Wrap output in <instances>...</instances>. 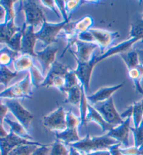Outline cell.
Returning a JSON list of instances; mask_svg holds the SVG:
<instances>
[{
  "label": "cell",
  "mask_w": 143,
  "mask_h": 155,
  "mask_svg": "<svg viewBox=\"0 0 143 155\" xmlns=\"http://www.w3.org/2000/svg\"><path fill=\"white\" fill-rule=\"evenodd\" d=\"M139 41H142V39H140V38H131L129 40L124 41L120 44L108 49V50L101 55L95 56L93 54L91 59L87 63L77 62L78 66L74 71L82 84L85 87V92L88 93L90 91V84L93 69L98 63L101 62L106 58L116 54L125 52L133 44L137 43Z\"/></svg>",
  "instance_id": "obj_1"
},
{
  "label": "cell",
  "mask_w": 143,
  "mask_h": 155,
  "mask_svg": "<svg viewBox=\"0 0 143 155\" xmlns=\"http://www.w3.org/2000/svg\"><path fill=\"white\" fill-rule=\"evenodd\" d=\"M118 143L117 140L108 137L107 134L101 137H90L87 134L84 139H82L80 141L76 143H73L69 146L74 147L78 151L89 154L91 152L105 150V149H108L111 145Z\"/></svg>",
  "instance_id": "obj_2"
},
{
  "label": "cell",
  "mask_w": 143,
  "mask_h": 155,
  "mask_svg": "<svg viewBox=\"0 0 143 155\" xmlns=\"http://www.w3.org/2000/svg\"><path fill=\"white\" fill-rule=\"evenodd\" d=\"M32 86L31 77L29 74H27L22 81L2 91L0 94V97L2 99L5 98L10 100L32 98Z\"/></svg>",
  "instance_id": "obj_3"
},
{
  "label": "cell",
  "mask_w": 143,
  "mask_h": 155,
  "mask_svg": "<svg viewBox=\"0 0 143 155\" xmlns=\"http://www.w3.org/2000/svg\"><path fill=\"white\" fill-rule=\"evenodd\" d=\"M68 22H69L64 20L57 24H53L49 23L46 20L42 25L41 29L36 32L37 38L43 42V47L45 48L51 45V44L57 41L59 34L62 31Z\"/></svg>",
  "instance_id": "obj_4"
},
{
  "label": "cell",
  "mask_w": 143,
  "mask_h": 155,
  "mask_svg": "<svg viewBox=\"0 0 143 155\" xmlns=\"http://www.w3.org/2000/svg\"><path fill=\"white\" fill-rule=\"evenodd\" d=\"M22 8L25 14V22L27 26H32L34 29L39 25L43 24L46 20L44 13L41 7L35 1L22 2Z\"/></svg>",
  "instance_id": "obj_5"
},
{
  "label": "cell",
  "mask_w": 143,
  "mask_h": 155,
  "mask_svg": "<svg viewBox=\"0 0 143 155\" xmlns=\"http://www.w3.org/2000/svg\"><path fill=\"white\" fill-rule=\"evenodd\" d=\"M97 111L100 113V114L105 119V120L107 123L111 124L114 127L120 125L124 123L123 120L121 119L120 115L118 114L114 107L113 98L111 97L108 100L105 101L100 104H95L94 106Z\"/></svg>",
  "instance_id": "obj_6"
},
{
  "label": "cell",
  "mask_w": 143,
  "mask_h": 155,
  "mask_svg": "<svg viewBox=\"0 0 143 155\" xmlns=\"http://www.w3.org/2000/svg\"><path fill=\"white\" fill-rule=\"evenodd\" d=\"M4 104L9 108L13 116L17 118L18 122L29 132V129L31 127V123L34 119L33 114L25 109L18 100L5 99Z\"/></svg>",
  "instance_id": "obj_7"
},
{
  "label": "cell",
  "mask_w": 143,
  "mask_h": 155,
  "mask_svg": "<svg viewBox=\"0 0 143 155\" xmlns=\"http://www.w3.org/2000/svg\"><path fill=\"white\" fill-rule=\"evenodd\" d=\"M43 125L50 130L61 131L65 130L66 125V113L62 107H59L57 110L51 113L43 118Z\"/></svg>",
  "instance_id": "obj_8"
},
{
  "label": "cell",
  "mask_w": 143,
  "mask_h": 155,
  "mask_svg": "<svg viewBox=\"0 0 143 155\" xmlns=\"http://www.w3.org/2000/svg\"><path fill=\"white\" fill-rule=\"evenodd\" d=\"M1 154L2 155H9V152L13 150L15 147L24 145H36L39 146L44 145L42 143L36 141L25 139L19 136L16 135L12 131H10L9 135L5 138H1Z\"/></svg>",
  "instance_id": "obj_9"
},
{
  "label": "cell",
  "mask_w": 143,
  "mask_h": 155,
  "mask_svg": "<svg viewBox=\"0 0 143 155\" xmlns=\"http://www.w3.org/2000/svg\"><path fill=\"white\" fill-rule=\"evenodd\" d=\"M22 29L23 34L20 52L22 54L30 55L36 58V53L34 52V48L38 38H37L36 32H34V27L32 26H27L26 24L24 23Z\"/></svg>",
  "instance_id": "obj_10"
},
{
  "label": "cell",
  "mask_w": 143,
  "mask_h": 155,
  "mask_svg": "<svg viewBox=\"0 0 143 155\" xmlns=\"http://www.w3.org/2000/svg\"><path fill=\"white\" fill-rule=\"evenodd\" d=\"M90 31L94 38L96 44L99 47L101 54L105 52V50L119 36V32L117 31L112 32L99 29H91Z\"/></svg>",
  "instance_id": "obj_11"
},
{
  "label": "cell",
  "mask_w": 143,
  "mask_h": 155,
  "mask_svg": "<svg viewBox=\"0 0 143 155\" xmlns=\"http://www.w3.org/2000/svg\"><path fill=\"white\" fill-rule=\"evenodd\" d=\"M59 51L57 47L53 45L48 46L47 48H44L43 51L36 52V58L39 61L40 64L42 68V73L44 77H46L48 72L55 63V56Z\"/></svg>",
  "instance_id": "obj_12"
},
{
  "label": "cell",
  "mask_w": 143,
  "mask_h": 155,
  "mask_svg": "<svg viewBox=\"0 0 143 155\" xmlns=\"http://www.w3.org/2000/svg\"><path fill=\"white\" fill-rule=\"evenodd\" d=\"M77 50L76 51L69 50L76 62L87 63L91 59L94 51L99 48L97 44L87 43L78 40L76 42Z\"/></svg>",
  "instance_id": "obj_13"
},
{
  "label": "cell",
  "mask_w": 143,
  "mask_h": 155,
  "mask_svg": "<svg viewBox=\"0 0 143 155\" xmlns=\"http://www.w3.org/2000/svg\"><path fill=\"white\" fill-rule=\"evenodd\" d=\"M131 117H128L126 119L125 121H124L122 124L113 128L107 134L108 137L115 139L119 143L123 144L126 147H128L129 145L128 137H129V132L131 131Z\"/></svg>",
  "instance_id": "obj_14"
},
{
  "label": "cell",
  "mask_w": 143,
  "mask_h": 155,
  "mask_svg": "<svg viewBox=\"0 0 143 155\" xmlns=\"http://www.w3.org/2000/svg\"><path fill=\"white\" fill-rule=\"evenodd\" d=\"M124 85V83L119 84L118 85L111 87H107V88H103L98 90L93 95L87 96V100L90 101L91 103L95 104L97 103L104 102L112 97V94L119 89L122 88Z\"/></svg>",
  "instance_id": "obj_15"
},
{
  "label": "cell",
  "mask_w": 143,
  "mask_h": 155,
  "mask_svg": "<svg viewBox=\"0 0 143 155\" xmlns=\"http://www.w3.org/2000/svg\"><path fill=\"white\" fill-rule=\"evenodd\" d=\"M86 122L87 123H90V122H94V123H97L101 127L104 132L106 131H109L114 128V127L107 123L105 120V119L103 118L101 115L100 114V113L93 106L90 104L88 105V111L87 115Z\"/></svg>",
  "instance_id": "obj_16"
},
{
  "label": "cell",
  "mask_w": 143,
  "mask_h": 155,
  "mask_svg": "<svg viewBox=\"0 0 143 155\" xmlns=\"http://www.w3.org/2000/svg\"><path fill=\"white\" fill-rule=\"evenodd\" d=\"M56 140H60L64 145H70L82 140L78 133V128H66L65 130L57 132Z\"/></svg>",
  "instance_id": "obj_17"
},
{
  "label": "cell",
  "mask_w": 143,
  "mask_h": 155,
  "mask_svg": "<svg viewBox=\"0 0 143 155\" xmlns=\"http://www.w3.org/2000/svg\"><path fill=\"white\" fill-rule=\"evenodd\" d=\"M22 28L17 27L14 23V20H11L5 24L0 25V43L7 44L13 35L21 31Z\"/></svg>",
  "instance_id": "obj_18"
},
{
  "label": "cell",
  "mask_w": 143,
  "mask_h": 155,
  "mask_svg": "<svg viewBox=\"0 0 143 155\" xmlns=\"http://www.w3.org/2000/svg\"><path fill=\"white\" fill-rule=\"evenodd\" d=\"M34 57L27 54H22L19 57L16 58V59L13 61L15 70L18 73L29 70L31 67L34 64Z\"/></svg>",
  "instance_id": "obj_19"
},
{
  "label": "cell",
  "mask_w": 143,
  "mask_h": 155,
  "mask_svg": "<svg viewBox=\"0 0 143 155\" xmlns=\"http://www.w3.org/2000/svg\"><path fill=\"white\" fill-rule=\"evenodd\" d=\"M128 76L133 81L136 91L143 95V88L141 86V81L143 79L142 65L139 64L134 68L128 70Z\"/></svg>",
  "instance_id": "obj_20"
},
{
  "label": "cell",
  "mask_w": 143,
  "mask_h": 155,
  "mask_svg": "<svg viewBox=\"0 0 143 155\" xmlns=\"http://www.w3.org/2000/svg\"><path fill=\"white\" fill-rule=\"evenodd\" d=\"M4 121L9 124V127H10L11 131L14 134H15L16 135L19 136V137L27 140L32 139V137L29 135V134L28 133L26 129H25L20 123L11 120L9 119L8 117H6L5 119H4Z\"/></svg>",
  "instance_id": "obj_21"
},
{
  "label": "cell",
  "mask_w": 143,
  "mask_h": 155,
  "mask_svg": "<svg viewBox=\"0 0 143 155\" xmlns=\"http://www.w3.org/2000/svg\"><path fill=\"white\" fill-rule=\"evenodd\" d=\"M82 86L83 84H80L68 91L66 93L67 98L64 100V103L71 104L76 106H79L81 100L82 96Z\"/></svg>",
  "instance_id": "obj_22"
},
{
  "label": "cell",
  "mask_w": 143,
  "mask_h": 155,
  "mask_svg": "<svg viewBox=\"0 0 143 155\" xmlns=\"http://www.w3.org/2000/svg\"><path fill=\"white\" fill-rule=\"evenodd\" d=\"M124 63H126L128 70H131L137 67L140 64L139 56H138L137 50L128 51V52H122L120 54Z\"/></svg>",
  "instance_id": "obj_23"
},
{
  "label": "cell",
  "mask_w": 143,
  "mask_h": 155,
  "mask_svg": "<svg viewBox=\"0 0 143 155\" xmlns=\"http://www.w3.org/2000/svg\"><path fill=\"white\" fill-rule=\"evenodd\" d=\"M18 54V52L11 50L8 46L4 47L1 49L0 54V64L3 66H6L10 63L14 61L16 59V56Z\"/></svg>",
  "instance_id": "obj_24"
},
{
  "label": "cell",
  "mask_w": 143,
  "mask_h": 155,
  "mask_svg": "<svg viewBox=\"0 0 143 155\" xmlns=\"http://www.w3.org/2000/svg\"><path fill=\"white\" fill-rule=\"evenodd\" d=\"M87 97L86 95V92L85 90V87L82 86V96H81V100L80 103L79 107H80V118L81 120V126H86L87 125V115L88 111V105L87 103Z\"/></svg>",
  "instance_id": "obj_25"
},
{
  "label": "cell",
  "mask_w": 143,
  "mask_h": 155,
  "mask_svg": "<svg viewBox=\"0 0 143 155\" xmlns=\"http://www.w3.org/2000/svg\"><path fill=\"white\" fill-rule=\"evenodd\" d=\"M93 25V18L90 15H86L78 21L75 22V28H76V32L80 34L81 33L90 31Z\"/></svg>",
  "instance_id": "obj_26"
},
{
  "label": "cell",
  "mask_w": 143,
  "mask_h": 155,
  "mask_svg": "<svg viewBox=\"0 0 143 155\" xmlns=\"http://www.w3.org/2000/svg\"><path fill=\"white\" fill-rule=\"evenodd\" d=\"M29 72L30 77H31L32 86L36 88L41 86L46 79V77L43 76L42 72L40 71L39 69L36 67V65L35 64L32 65L31 68L29 69Z\"/></svg>",
  "instance_id": "obj_27"
},
{
  "label": "cell",
  "mask_w": 143,
  "mask_h": 155,
  "mask_svg": "<svg viewBox=\"0 0 143 155\" xmlns=\"http://www.w3.org/2000/svg\"><path fill=\"white\" fill-rule=\"evenodd\" d=\"M17 1H15V0H1L0 1V6H3L6 12L4 24L9 21L15 20V11L14 10V4Z\"/></svg>",
  "instance_id": "obj_28"
},
{
  "label": "cell",
  "mask_w": 143,
  "mask_h": 155,
  "mask_svg": "<svg viewBox=\"0 0 143 155\" xmlns=\"http://www.w3.org/2000/svg\"><path fill=\"white\" fill-rule=\"evenodd\" d=\"M65 79L66 84L64 88L63 89L62 93H66L68 92V91H69L70 89L73 88V87L80 85V84H82L74 70L73 71L70 70V71L68 72L66 76Z\"/></svg>",
  "instance_id": "obj_29"
},
{
  "label": "cell",
  "mask_w": 143,
  "mask_h": 155,
  "mask_svg": "<svg viewBox=\"0 0 143 155\" xmlns=\"http://www.w3.org/2000/svg\"><path fill=\"white\" fill-rule=\"evenodd\" d=\"M39 147L41 146L36 145H20L11 150L9 155H32Z\"/></svg>",
  "instance_id": "obj_30"
},
{
  "label": "cell",
  "mask_w": 143,
  "mask_h": 155,
  "mask_svg": "<svg viewBox=\"0 0 143 155\" xmlns=\"http://www.w3.org/2000/svg\"><path fill=\"white\" fill-rule=\"evenodd\" d=\"M18 74L19 73L16 71L11 72L6 66L1 65V71H0V81H1V84H4L5 87H6L10 81L17 77Z\"/></svg>",
  "instance_id": "obj_31"
},
{
  "label": "cell",
  "mask_w": 143,
  "mask_h": 155,
  "mask_svg": "<svg viewBox=\"0 0 143 155\" xmlns=\"http://www.w3.org/2000/svg\"><path fill=\"white\" fill-rule=\"evenodd\" d=\"M22 34V29H21V31H20L15 33V34L13 35V36L11 38L10 41H9V43L6 44V45L13 51H17V52L21 51Z\"/></svg>",
  "instance_id": "obj_32"
},
{
  "label": "cell",
  "mask_w": 143,
  "mask_h": 155,
  "mask_svg": "<svg viewBox=\"0 0 143 155\" xmlns=\"http://www.w3.org/2000/svg\"><path fill=\"white\" fill-rule=\"evenodd\" d=\"M133 120L134 123V127H138L143 120V110L141 102H135L133 104Z\"/></svg>",
  "instance_id": "obj_33"
},
{
  "label": "cell",
  "mask_w": 143,
  "mask_h": 155,
  "mask_svg": "<svg viewBox=\"0 0 143 155\" xmlns=\"http://www.w3.org/2000/svg\"><path fill=\"white\" fill-rule=\"evenodd\" d=\"M70 149H67L64 143L56 140L52 145L50 155H69Z\"/></svg>",
  "instance_id": "obj_34"
},
{
  "label": "cell",
  "mask_w": 143,
  "mask_h": 155,
  "mask_svg": "<svg viewBox=\"0 0 143 155\" xmlns=\"http://www.w3.org/2000/svg\"><path fill=\"white\" fill-rule=\"evenodd\" d=\"M130 130L134 136L135 147L138 148L143 143V120L138 127H131Z\"/></svg>",
  "instance_id": "obj_35"
},
{
  "label": "cell",
  "mask_w": 143,
  "mask_h": 155,
  "mask_svg": "<svg viewBox=\"0 0 143 155\" xmlns=\"http://www.w3.org/2000/svg\"><path fill=\"white\" fill-rule=\"evenodd\" d=\"M80 124V118L75 116L71 110L66 112V128H78V125Z\"/></svg>",
  "instance_id": "obj_36"
},
{
  "label": "cell",
  "mask_w": 143,
  "mask_h": 155,
  "mask_svg": "<svg viewBox=\"0 0 143 155\" xmlns=\"http://www.w3.org/2000/svg\"><path fill=\"white\" fill-rule=\"evenodd\" d=\"M130 36L131 38H140L143 40V26L138 23V25L131 26L130 32Z\"/></svg>",
  "instance_id": "obj_37"
},
{
  "label": "cell",
  "mask_w": 143,
  "mask_h": 155,
  "mask_svg": "<svg viewBox=\"0 0 143 155\" xmlns=\"http://www.w3.org/2000/svg\"><path fill=\"white\" fill-rule=\"evenodd\" d=\"M85 2L84 1H65V8L68 15H69L72 11L76 10L78 6Z\"/></svg>",
  "instance_id": "obj_38"
},
{
  "label": "cell",
  "mask_w": 143,
  "mask_h": 155,
  "mask_svg": "<svg viewBox=\"0 0 143 155\" xmlns=\"http://www.w3.org/2000/svg\"><path fill=\"white\" fill-rule=\"evenodd\" d=\"M41 2L43 4V5L44 6H46V8H48V9L52 11L57 18H60V13H59V10L57 5H56L55 1H52V0H42Z\"/></svg>",
  "instance_id": "obj_39"
},
{
  "label": "cell",
  "mask_w": 143,
  "mask_h": 155,
  "mask_svg": "<svg viewBox=\"0 0 143 155\" xmlns=\"http://www.w3.org/2000/svg\"><path fill=\"white\" fill-rule=\"evenodd\" d=\"M55 2L59 11L62 14V17L64 18V20L66 22H70V15H68L65 8V1H55Z\"/></svg>",
  "instance_id": "obj_40"
},
{
  "label": "cell",
  "mask_w": 143,
  "mask_h": 155,
  "mask_svg": "<svg viewBox=\"0 0 143 155\" xmlns=\"http://www.w3.org/2000/svg\"><path fill=\"white\" fill-rule=\"evenodd\" d=\"M78 38L80 41H83V42H87V43H96L94 38L93 35L91 33L88 31L86 32L81 33V34H79Z\"/></svg>",
  "instance_id": "obj_41"
},
{
  "label": "cell",
  "mask_w": 143,
  "mask_h": 155,
  "mask_svg": "<svg viewBox=\"0 0 143 155\" xmlns=\"http://www.w3.org/2000/svg\"><path fill=\"white\" fill-rule=\"evenodd\" d=\"M121 152L123 155H140L139 149L135 146L121 149Z\"/></svg>",
  "instance_id": "obj_42"
},
{
  "label": "cell",
  "mask_w": 143,
  "mask_h": 155,
  "mask_svg": "<svg viewBox=\"0 0 143 155\" xmlns=\"http://www.w3.org/2000/svg\"><path fill=\"white\" fill-rule=\"evenodd\" d=\"M121 145V143H118L117 144L111 145L107 150H108V151L111 155H123L121 152V149L119 148Z\"/></svg>",
  "instance_id": "obj_43"
},
{
  "label": "cell",
  "mask_w": 143,
  "mask_h": 155,
  "mask_svg": "<svg viewBox=\"0 0 143 155\" xmlns=\"http://www.w3.org/2000/svg\"><path fill=\"white\" fill-rule=\"evenodd\" d=\"M1 107H0V120H1V123L0 124H3V123L4 121V119L6 118V114L9 111V108L2 102V100L1 101Z\"/></svg>",
  "instance_id": "obj_44"
},
{
  "label": "cell",
  "mask_w": 143,
  "mask_h": 155,
  "mask_svg": "<svg viewBox=\"0 0 143 155\" xmlns=\"http://www.w3.org/2000/svg\"><path fill=\"white\" fill-rule=\"evenodd\" d=\"M49 146H50L49 145H44L43 146L39 147L32 155H48Z\"/></svg>",
  "instance_id": "obj_45"
},
{
  "label": "cell",
  "mask_w": 143,
  "mask_h": 155,
  "mask_svg": "<svg viewBox=\"0 0 143 155\" xmlns=\"http://www.w3.org/2000/svg\"><path fill=\"white\" fill-rule=\"evenodd\" d=\"M133 111V104L131 105V107H128L125 111L122 113L121 114H120L121 119L123 120L124 118H128V117H132Z\"/></svg>",
  "instance_id": "obj_46"
},
{
  "label": "cell",
  "mask_w": 143,
  "mask_h": 155,
  "mask_svg": "<svg viewBox=\"0 0 143 155\" xmlns=\"http://www.w3.org/2000/svg\"><path fill=\"white\" fill-rule=\"evenodd\" d=\"M87 155H111L110 153L108 150H103V151H98V152H91V153L87 154Z\"/></svg>",
  "instance_id": "obj_47"
},
{
  "label": "cell",
  "mask_w": 143,
  "mask_h": 155,
  "mask_svg": "<svg viewBox=\"0 0 143 155\" xmlns=\"http://www.w3.org/2000/svg\"><path fill=\"white\" fill-rule=\"evenodd\" d=\"M0 127H1V131H0V136H1V138H5L7 136L9 135V133H7L5 129H4L3 124H0Z\"/></svg>",
  "instance_id": "obj_48"
},
{
  "label": "cell",
  "mask_w": 143,
  "mask_h": 155,
  "mask_svg": "<svg viewBox=\"0 0 143 155\" xmlns=\"http://www.w3.org/2000/svg\"><path fill=\"white\" fill-rule=\"evenodd\" d=\"M138 56H139V61L140 64L143 66V50H137Z\"/></svg>",
  "instance_id": "obj_49"
},
{
  "label": "cell",
  "mask_w": 143,
  "mask_h": 155,
  "mask_svg": "<svg viewBox=\"0 0 143 155\" xmlns=\"http://www.w3.org/2000/svg\"><path fill=\"white\" fill-rule=\"evenodd\" d=\"M69 149H70V154L69 155H81L78 150H77L76 148H74V147L70 146Z\"/></svg>",
  "instance_id": "obj_50"
},
{
  "label": "cell",
  "mask_w": 143,
  "mask_h": 155,
  "mask_svg": "<svg viewBox=\"0 0 143 155\" xmlns=\"http://www.w3.org/2000/svg\"><path fill=\"white\" fill-rule=\"evenodd\" d=\"M140 151V155H143V143L141 145V146L140 147H138Z\"/></svg>",
  "instance_id": "obj_51"
},
{
  "label": "cell",
  "mask_w": 143,
  "mask_h": 155,
  "mask_svg": "<svg viewBox=\"0 0 143 155\" xmlns=\"http://www.w3.org/2000/svg\"><path fill=\"white\" fill-rule=\"evenodd\" d=\"M139 24H140V25H142V26H143V19H142V20L141 21H140ZM141 43H143V40H142V41H141Z\"/></svg>",
  "instance_id": "obj_52"
},
{
  "label": "cell",
  "mask_w": 143,
  "mask_h": 155,
  "mask_svg": "<svg viewBox=\"0 0 143 155\" xmlns=\"http://www.w3.org/2000/svg\"><path fill=\"white\" fill-rule=\"evenodd\" d=\"M141 104H142V110H143V99L141 101Z\"/></svg>",
  "instance_id": "obj_53"
},
{
  "label": "cell",
  "mask_w": 143,
  "mask_h": 155,
  "mask_svg": "<svg viewBox=\"0 0 143 155\" xmlns=\"http://www.w3.org/2000/svg\"><path fill=\"white\" fill-rule=\"evenodd\" d=\"M142 19H143V13L142 14Z\"/></svg>",
  "instance_id": "obj_54"
}]
</instances>
